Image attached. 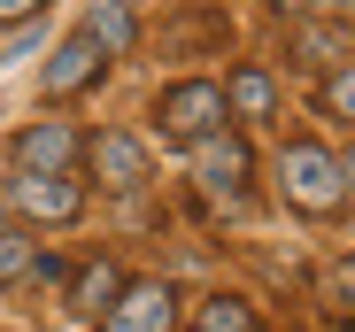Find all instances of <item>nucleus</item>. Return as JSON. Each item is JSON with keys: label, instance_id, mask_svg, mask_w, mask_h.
I'll return each instance as SVG.
<instances>
[{"label": "nucleus", "instance_id": "1", "mask_svg": "<svg viewBox=\"0 0 355 332\" xmlns=\"http://www.w3.org/2000/svg\"><path fill=\"white\" fill-rule=\"evenodd\" d=\"M278 186H286L293 209H309V216H332V209L347 201V171H340V155H324L317 139H293V147L278 155Z\"/></svg>", "mask_w": 355, "mask_h": 332}, {"label": "nucleus", "instance_id": "2", "mask_svg": "<svg viewBox=\"0 0 355 332\" xmlns=\"http://www.w3.org/2000/svg\"><path fill=\"white\" fill-rule=\"evenodd\" d=\"M162 139H178V147H201V139H216L224 132V85H209V78H186V85H170L162 93Z\"/></svg>", "mask_w": 355, "mask_h": 332}, {"label": "nucleus", "instance_id": "3", "mask_svg": "<svg viewBox=\"0 0 355 332\" xmlns=\"http://www.w3.org/2000/svg\"><path fill=\"white\" fill-rule=\"evenodd\" d=\"M8 155H16V171H24V178H62L85 147H78V132H70V124H54V116H46V124H24Z\"/></svg>", "mask_w": 355, "mask_h": 332}, {"label": "nucleus", "instance_id": "4", "mask_svg": "<svg viewBox=\"0 0 355 332\" xmlns=\"http://www.w3.org/2000/svg\"><path fill=\"white\" fill-rule=\"evenodd\" d=\"M85 162H93V178H101L108 193H139V186H147V147H139L132 132H93V139H85Z\"/></svg>", "mask_w": 355, "mask_h": 332}, {"label": "nucleus", "instance_id": "5", "mask_svg": "<svg viewBox=\"0 0 355 332\" xmlns=\"http://www.w3.org/2000/svg\"><path fill=\"white\" fill-rule=\"evenodd\" d=\"M8 201H16V216H31V225H70V216L85 209V186H78L70 171H62V178H24V171H16Z\"/></svg>", "mask_w": 355, "mask_h": 332}, {"label": "nucleus", "instance_id": "6", "mask_svg": "<svg viewBox=\"0 0 355 332\" xmlns=\"http://www.w3.org/2000/svg\"><path fill=\"white\" fill-rule=\"evenodd\" d=\"M193 178H201V193L209 201H224V209H240V193H248V139H201V162H193Z\"/></svg>", "mask_w": 355, "mask_h": 332}, {"label": "nucleus", "instance_id": "7", "mask_svg": "<svg viewBox=\"0 0 355 332\" xmlns=\"http://www.w3.org/2000/svg\"><path fill=\"white\" fill-rule=\"evenodd\" d=\"M170 324H178V294H170L162 279L124 286V294H116V309H108V332H170Z\"/></svg>", "mask_w": 355, "mask_h": 332}, {"label": "nucleus", "instance_id": "8", "mask_svg": "<svg viewBox=\"0 0 355 332\" xmlns=\"http://www.w3.org/2000/svg\"><path fill=\"white\" fill-rule=\"evenodd\" d=\"M101 62H108V54H101V46L78 31V39H62V46L46 54V70H39V93H46V101H70V93H85V85L101 78Z\"/></svg>", "mask_w": 355, "mask_h": 332}, {"label": "nucleus", "instance_id": "9", "mask_svg": "<svg viewBox=\"0 0 355 332\" xmlns=\"http://www.w3.org/2000/svg\"><path fill=\"white\" fill-rule=\"evenodd\" d=\"M85 39H93L101 54H132V39H139V8H132V0H93Z\"/></svg>", "mask_w": 355, "mask_h": 332}, {"label": "nucleus", "instance_id": "10", "mask_svg": "<svg viewBox=\"0 0 355 332\" xmlns=\"http://www.w3.org/2000/svg\"><path fill=\"white\" fill-rule=\"evenodd\" d=\"M347 54H355L347 24H302V31H293V62H309V70H324V62H347Z\"/></svg>", "mask_w": 355, "mask_h": 332}, {"label": "nucleus", "instance_id": "11", "mask_svg": "<svg viewBox=\"0 0 355 332\" xmlns=\"http://www.w3.org/2000/svg\"><path fill=\"white\" fill-rule=\"evenodd\" d=\"M224 108H232V116H248V124H263L270 108H278V85H270V70H232V85H224Z\"/></svg>", "mask_w": 355, "mask_h": 332}, {"label": "nucleus", "instance_id": "12", "mask_svg": "<svg viewBox=\"0 0 355 332\" xmlns=\"http://www.w3.org/2000/svg\"><path fill=\"white\" fill-rule=\"evenodd\" d=\"M116 294H124L116 263H93V270H78V286H70V302H78L85 317H108V309H116Z\"/></svg>", "mask_w": 355, "mask_h": 332}, {"label": "nucleus", "instance_id": "13", "mask_svg": "<svg viewBox=\"0 0 355 332\" xmlns=\"http://www.w3.org/2000/svg\"><path fill=\"white\" fill-rule=\"evenodd\" d=\"M317 302H324L332 317H347V324H355V255H347V263H324V270H317Z\"/></svg>", "mask_w": 355, "mask_h": 332}, {"label": "nucleus", "instance_id": "14", "mask_svg": "<svg viewBox=\"0 0 355 332\" xmlns=\"http://www.w3.org/2000/svg\"><path fill=\"white\" fill-rule=\"evenodd\" d=\"M31 270H39V240H31V232H16V225H0V286L31 279Z\"/></svg>", "mask_w": 355, "mask_h": 332}, {"label": "nucleus", "instance_id": "15", "mask_svg": "<svg viewBox=\"0 0 355 332\" xmlns=\"http://www.w3.org/2000/svg\"><path fill=\"white\" fill-rule=\"evenodd\" d=\"M193 332H255V309H248V302H232V294H216V302L201 309Z\"/></svg>", "mask_w": 355, "mask_h": 332}, {"label": "nucleus", "instance_id": "16", "mask_svg": "<svg viewBox=\"0 0 355 332\" xmlns=\"http://www.w3.org/2000/svg\"><path fill=\"white\" fill-rule=\"evenodd\" d=\"M324 108H332V116H355V62H347V70L324 85Z\"/></svg>", "mask_w": 355, "mask_h": 332}, {"label": "nucleus", "instance_id": "17", "mask_svg": "<svg viewBox=\"0 0 355 332\" xmlns=\"http://www.w3.org/2000/svg\"><path fill=\"white\" fill-rule=\"evenodd\" d=\"M39 8H46V0H0V31H8V24H31Z\"/></svg>", "mask_w": 355, "mask_h": 332}, {"label": "nucleus", "instance_id": "18", "mask_svg": "<svg viewBox=\"0 0 355 332\" xmlns=\"http://www.w3.org/2000/svg\"><path fill=\"white\" fill-rule=\"evenodd\" d=\"M340 171H347V193H355V147H347V155H340Z\"/></svg>", "mask_w": 355, "mask_h": 332}, {"label": "nucleus", "instance_id": "19", "mask_svg": "<svg viewBox=\"0 0 355 332\" xmlns=\"http://www.w3.org/2000/svg\"><path fill=\"white\" fill-rule=\"evenodd\" d=\"M332 8H355V0H332Z\"/></svg>", "mask_w": 355, "mask_h": 332}]
</instances>
